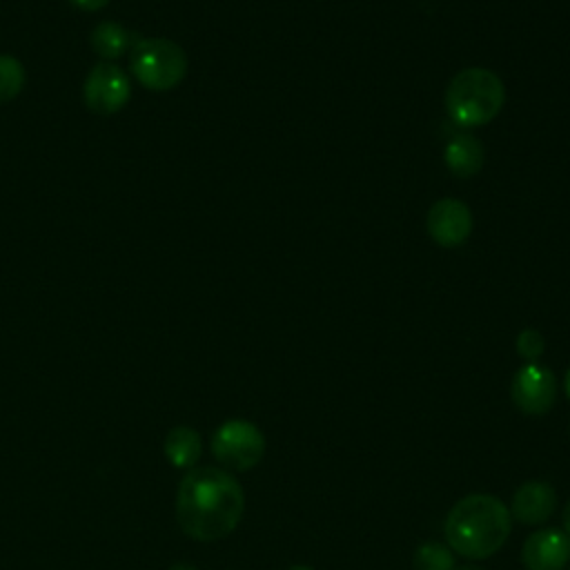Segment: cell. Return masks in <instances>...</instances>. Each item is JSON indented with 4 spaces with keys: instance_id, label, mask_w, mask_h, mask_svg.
Listing matches in <instances>:
<instances>
[{
    "instance_id": "cell-20",
    "label": "cell",
    "mask_w": 570,
    "mask_h": 570,
    "mask_svg": "<svg viewBox=\"0 0 570 570\" xmlns=\"http://www.w3.org/2000/svg\"><path fill=\"white\" fill-rule=\"evenodd\" d=\"M563 390H566V396L570 399V370L566 372V379H563Z\"/></svg>"
},
{
    "instance_id": "cell-9",
    "label": "cell",
    "mask_w": 570,
    "mask_h": 570,
    "mask_svg": "<svg viewBox=\"0 0 570 570\" xmlns=\"http://www.w3.org/2000/svg\"><path fill=\"white\" fill-rule=\"evenodd\" d=\"M428 232L443 247L461 245L472 232V212L456 198H443L428 212Z\"/></svg>"
},
{
    "instance_id": "cell-1",
    "label": "cell",
    "mask_w": 570,
    "mask_h": 570,
    "mask_svg": "<svg viewBox=\"0 0 570 570\" xmlns=\"http://www.w3.org/2000/svg\"><path fill=\"white\" fill-rule=\"evenodd\" d=\"M245 512L240 483L223 468L194 465L176 492V519L196 541H218L234 532Z\"/></svg>"
},
{
    "instance_id": "cell-11",
    "label": "cell",
    "mask_w": 570,
    "mask_h": 570,
    "mask_svg": "<svg viewBox=\"0 0 570 570\" xmlns=\"http://www.w3.org/2000/svg\"><path fill=\"white\" fill-rule=\"evenodd\" d=\"M445 165L459 178L474 176L483 165V147L472 134L454 136L445 147Z\"/></svg>"
},
{
    "instance_id": "cell-13",
    "label": "cell",
    "mask_w": 570,
    "mask_h": 570,
    "mask_svg": "<svg viewBox=\"0 0 570 570\" xmlns=\"http://www.w3.org/2000/svg\"><path fill=\"white\" fill-rule=\"evenodd\" d=\"M129 45H131V33L118 22L107 20L91 31V47L105 60L120 58L129 49Z\"/></svg>"
},
{
    "instance_id": "cell-3",
    "label": "cell",
    "mask_w": 570,
    "mask_h": 570,
    "mask_svg": "<svg viewBox=\"0 0 570 570\" xmlns=\"http://www.w3.org/2000/svg\"><path fill=\"white\" fill-rule=\"evenodd\" d=\"M505 87L501 78L481 67L459 71L445 91V107L454 122L479 127L490 122L503 107Z\"/></svg>"
},
{
    "instance_id": "cell-5",
    "label": "cell",
    "mask_w": 570,
    "mask_h": 570,
    "mask_svg": "<svg viewBox=\"0 0 570 570\" xmlns=\"http://www.w3.org/2000/svg\"><path fill=\"white\" fill-rule=\"evenodd\" d=\"M212 454L223 470H252L265 454L263 432L245 419H229L212 436Z\"/></svg>"
},
{
    "instance_id": "cell-15",
    "label": "cell",
    "mask_w": 570,
    "mask_h": 570,
    "mask_svg": "<svg viewBox=\"0 0 570 570\" xmlns=\"http://www.w3.org/2000/svg\"><path fill=\"white\" fill-rule=\"evenodd\" d=\"M24 87V69L18 58L0 53V102L13 100Z\"/></svg>"
},
{
    "instance_id": "cell-22",
    "label": "cell",
    "mask_w": 570,
    "mask_h": 570,
    "mask_svg": "<svg viewBox=\"0 0 570 570\" xmlns=\"http://www.w3.org/2000/svg\"><path fill=\"white\" fill-rule=\"evenodd\" d=\"M289 570H314V568H309V566H292Z\"/></svg>"
},
{
    "instance_id": "cell-6",
    "label": "cell",
    "mask_w": 570,
    "mask_h": 570,
    "mask_svg": "<svg viewBox=\"0 0 570 570\" xmlns=\"http://www.w3.org/2000/svg\"><path fill=\"white\" fill-rule=\"evenodd\" d=\"M557 376L552 370L537 361L519 367L510 383L512 403L530 416L548 414L557 401Z\"/></svg>"
},
{
    "instance_id": "cell-2",
    "label": "cell",
    "mask_w": 570,
    "mask_h": 570,
    "mask_svg": "<svg viewBox=\"0 0 570 570\" xmlns=\"http://www.w3.org/2000/svg\"><path fill=\"white\" fill-rule=\"evenodd\" d=\"M512 528L508 505L494 494H468L459 499L443 523V534L452 552L481 561L503 548Z\"/></svg>"
},
{
    "instance_id": "cell-10",
    "label": "cell",
    "mask_w": 570,
    "mask_h": 570,
    "mask_svg": "<svg viewBox=\"0 0 570 570\" xmlns=\"http://www.w3.org/2000/svg\"><path fill=\"white\" fill-rule=\"evenodd\" d=\"M557 510V492L546 481H525L517 488L510 503V517L525 525L548 521Z\"/></svg>"
},
{
    "instance_id": "cell-16",
    "label": "cell",
    "mask_w": 570,
    "mask_h": 570,
    "mask_svg": "<svg viewBox=\"0 0 570 570\" xmlns=\"http://www.w3.org/2000/svg\"><path fill=\"white\" fill-rule=\"evenodd\" d=\"M543 347H546V341H543L541 332H537V330H523L517 336V352L521 358H525L530 363H534L543 354Z\"/></svg>"
},
{
    "instance_id": "cell-7",
    "label": "cell",
    "mask_w": 570,
    "mask_h": 570,
    "mask_svg": "<svg viewBox=\"0 0 570 570\" xmlns=\"http://www.w3.org/2000/svg\"><path fill=\"white\" fill-rule=\"evenodd\" d=\"M85 105L98 116H111L120 111L131 94L129 78L111 62H98L85 80Z\"/></svg>"
},
{
    "instance_id": "cell-14",
    "label": "cell",
    "mask_w": 570,
    "mask_h": 570,
    "mask_svg": "<svg viewBox=\"0 0 570 570\" xmlns=\"http://www.w3.org/2000/svg\"><path fill=\"white\" fill-rule=\"evenodd\" d=\"M412 570H454V554L448 543L425 541L414 552Z\"/></svg>"
},
{
    "instance_id": "cell-4",
    "label": "cell",
    "mask_w": 570,
    "mask_h": 570,
    "mask_svg": "<svg viewBox=\"0 0 570 570\" xmlns=\"http://www.w3.org/2000/svg\"><path fill=\"white\" fill-rule=\"evenodd\" d=\"M136 80L154 91L174 89L187 73L185 51L167 38L138 40L129 56Z\"/></svg>"
},
{
    "instance_id": "cell-21",
    "label": "cell",
    "mask_w": 570,
    "mask_h": 570,
    "mask_svg": "<svg viewBox=\"0 0 570 570\" xmlns=\"http://www.w3.org/2000/svg\"><path fill=\"white\" fill-rule=\"evenodd\" d=\"M454 570H485V568L474 566V563H468V566H461V568H454Z\"/></svg>"
},
{
    "instance_id": "cell-8",
    "label": "cell",
    "mask_w": 570,
    "mask_h": 570,
    "mask_svg": "<svg viewBox=\"0 0 570 570\" xmlns=\"http://www.w3.org/2000/svg\"><path fill=\"white\" fill-rule=\"evenodd\" d=\"M525 570H563L570 561V539L559 528L532 532L521 548Z\"/></svg>"
},
{
    "instance_id": "cell-18",
    "label": "cell",
    "mask_w": 570,
    "mask_h": 570,
    "mask_svg": "<svg viewBox=\"0 0 570 570\" xmlns=\"http://www.w3.org/2000/svg\"><path fill=\"white\" fill-rule=\"evenodd\" d=\"M563 532H566L568 539H570V501L563 505Z\"/></svg>"
},
{
    "instance_id": "cell-12",
    "label": "cell",
    "mask_w": 570,
    "mask_h": 570,
    "mask_svg": "<svg viewBox=\"0 0 570 570\" xmlns=\"http://www.w3.org/2000/svg\"><path fill=\"white\" fill-rule=\"evenodd\" d=\"M200 434L189 425H176L165 436V456L174 468H194L200 456Z\"/></svg>"
},
{
    "instance_id": "cell-19",
    "label": "cell",
    "mask_w": 570,
    "mask_h": 570,
    "mask_svg": "<svg viewBox=\"0 0 570 570\" xmlns=\"http://www.w3.org/2000/svg\"><path fill=\"white\" fill-rule=\"evenodd\" d=\"M169 570H198V568H194L189 563H174Z\"/></svg>"
},
{
    "instance_id": "cell-17",
    "label": "cell",
    "mask_w": 570,
    "mask_h": 570,
    "mask_svg": "<svg viewBox=\"0 0 570 570\" xmlns=\"http://www.w3.org/2000/svg\"><path fill=\"white\" fill-rule=\"evenodd\" d=\"M78 9H82V11H98V9H102L109 0H71Z\"/></svg>"
}]
</instances>
